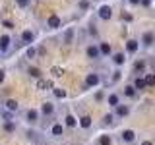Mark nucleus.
Masks as SVG:
<instances>
[{
  "mask_svg": "<svg viewBox=\"0 0 155 145\" xmlns=\"http://www.w3.org/2000/svg\"><path fill=\"white\" fill-rule=\"evenodd\" d=\"M16 2H18V4H19V6H21V8H25L27 4H29V0H16Z\"/></svg>",
  "mask_w": 155,
  "mask_h": 145,
  "instance_id": "obj_33",
  "label": "nucleus"
},
{
  "mask_svg": "<svg viewBox=\"0 0 155 145\" xmlns=\"http://www.w3.org/2000/svg\"><path fill=\"white\" fill-rule=\"evenodd\" d=\"M43 114H47V116H51L52 112H54V105H52V103H45V105H43Z\"/></svg>",
  "mask_w": 155,
  "mask_h": 145,
  "instance_id": "obj_16",
  "label": "nucleus"
},
{
  "mask_svg": "<svg viewBox=\"0 0 155 145\" xmlns=\"http://www.w3.org/2000/svg\"><path fill=\"white\" fill-rule=\"evenodd\" d=\"M142 145H151V143H149V141H143V143H142Z\"/></svg>",
  "mask_w": 155,
  "mask_h": 145,
  "instance_id": "obj_39",
  "label": "nucleus"
},
{
  "mask_svg": "<svg viewBox=\"0 0 155 145\" xmlns=\"http://www.w3.org/2000/svg\"><path fill=\"white\" fill-rule=\"evenodd\" d=\"M76 124H78V122H76V118H74L72 114H68V116H66V126H68V128H74Z\"/></svg>",
  "mask_w": 155,
  "mask_h": 145,
  "instance_id": "obj_25",
  "label": "nucleus"
},
{
  "mask_svg": "<svg viewBox=\"0 0 155 145\" xmlns=\"http://www.w3.org/2000/svg\"><path fill=\"white\" fill-rule=\"evenodd\" d=\"M122 139H124V141H134V139H136V134L132 132V130H124V132H122Z\"/></svg>",
  "mask_w": 155,
  "mask_h": 145,
  "instance_id": "obj_12",
  "label": "nucleus"
},
{
  "mask_svg": "<svg viewBox=\"0 0 155 145\" xmlns=\"http://www.w3.org/2000/svg\"><path fill=\"white\" fill-rule=\"evenodd\" d=\"M29 76L39 79V77H41V70H39V68H29Z\"/></svg>",
  "mask_w": 155,
  "mask_h": 145,
  "instance_id": "obj_27",
  "label": "nucleus"
},
{
  "mask_svg": "<svg viewBox=\"0 0 155 145\" xmlns=\"http://www.w3.org/2000/svg\"><path fill=\"white\" fill-rule=\"evenodd\" d=\"M140 4H142V6H149V4H151V0H142Z\"/></svg>",
  "mask_w": 155,
  "mask_h": 145,
  "instance_id": "obj_37",
  "label": "nucleus"
},
{
  "mask_svg": "<svg viewBox=\"0 0 155 145\" xmlns=\"http://www.w3.org/2000/svg\"><path fill=\"white\" fill-rule=\"evenodd\" d=\"M21 43L23 45H31V43H35V33L25 29V31H21Z\"/></svg>",
  "mask_w": 155,
  "mask_h": 145,
  "instance_id": "obj_3",
  "label": "nucleus"
},
{
  "mask_svg": "<svg viewBox=\"0 0 155 145\" xmlns=\"http://www.w3.org/2000/svg\"><path fill=\"white\" fill-rule=\"evenodd\" d=\"M80 126H81V128H89V126H91V118H89V116H81V118H80Z\"/></svg>",
  "mask_w": 155,
  "mask_h": 145,
  "instance_id": "obj_20",
  "label": "nucleus"
},
{
  "mask_svg": "<svg viewBox=\"0 0 155 145\" xmlns=\"http://www.w3.org/2000/svg\"><path fill=\"white\" fill-rule=\"evenodd\" d=\"M47 23H48V27H51V29H56V27H60V18H58L56 14H52V16H48Z\"/></svg>",
  "mask_w": 155,
  "mask_h": 145,
  "instance_id": "obj_7",
  "label": "nucleus"
},
{
  "mask_svg": "<svg viewBox=\"0 0 155 145\" xmlns=\"http://www.w3.org/2000/svg\"><path fill=\"white\" fill-rule=\"evenodd\" d=\"M113 141H110V135H101L99 137V145H110Z\"/></svg>",
  "mask_w": 155,
  "mask_h": 145,
  "instance_id": "obj_26",
  "label": "nucleus"
},
{
  "mask_svg": "<svg viewBox=\"0 0 155 145\" xmlns=\"http://www.w3.org/2000/svg\"><path fill=\"white\" fill-rule=\"evenodd\" d=\"M37 89H52V81H51V79H48V81L39 79V81H37Z\"/></svg>",
  "mask_w": 155,
  "mask_h": 145,
  "instance_id": "obj_14",
  "label": "nucleus"
},
{
  "mask_svg": "<svg viewBox=\"0 0 155 145\" xmlns=\"http://www.w3.org/2000/svg\"><path fill=\"white\" fill-rule=\"evenodd\" d=\"M143 68H145V62H142V60H138V62H136V66H134V70H136V72H142Z\"/></svg>",
  "mask_w": 155,
  "mask_h": 145,
  "instance_id": "obj_31",
  "label": "nucleus"
},
{
  "mask_svg": "<svg viewBox=\"0 0 155 145\" xmlns=\"http://www.w3.org/2000/svg\"><path fill=\"white\" fill-rule=\"evenodd\" d=\"M101 56V50L97 45H89L87 47V58H99Z\"/></svg>",
  "mask_w": 155,
  "mask_h": 145,
  "instance_id": "obj_6",
  "label": "nucleus"
},
{
  "mask_svg": "<svg viewBox=\"0 0 155 145\" xmlns=\"http://www.w3.org/2000/svg\"><path fill=\"white\" fill-rule=\"evenodd\" d=\"M128 112H130V108L126 105H118V106H116V116H128Z\"/></svg>",
  "mask_w": 155,
  "mask_h": 145,
  "instance_id": "obj_15",
  "label": "nucleus"
},
{
  "mask_svg": "<svg viewBox=\"0 0 155 145\" xmlns=\"http://www.w3.org/2000/svg\"><path fill=\"white\" fill-rule=\"evenodd\" d=\"M62 132H64L62 124H52V128H51V134L54 135V137H58V135H62Z\"/></svg>",
  "mask_w": 155,
  "mask_h": 145,
  "instance_id": "obj_13",
  "label": "nucleus"
},
{
  "mask_svg": "<svg viewBox=\"0 0 155 145\" xmlns=\"http://www.w3.org/2000/svg\"><path fill=\"white\" fill-rule=\"evenodd\" d=\"M10 43H12L10 35H2V37H0V50H2V52H8L10 50Z\"/></svg>",
  "mask_w": 155,
  "mask_h": 145,
  "instance_id": "obj_4",
  "label": "nucleus"
},
{
  "mask_svg": "<svg viewBox=\"0 0 155 145\" xmlns=\"http://www.w3.org/2000/svg\"><path fill=\"white\" fill-rule=\"evenodd\" d=\"M25 118H27V122H29V124H35L37 120H39V112H37L35 108H31V110H27Z\"/></svg>",
  "mask_w": 155,
  "mask_h": 145,
  "instance_id": "obj_8",
  "label": "nucleus"
},
{
  "mask_svg": "<svg viewBox=\"0 0 155 145\" xmlns=\"http://www.w3.org/2000/svg\"><path fill=\"white\" fill-rule=\"evenodd\" d=\"M37 52H39V50H37L35 47H29V48H27V58H35Z\"/></svg>",
  "mask_w": 155,
  "mask_h": 145,
  "instance_id": "obj_29",
  "label": "nucleus"
},
{
  "mask_svg": "<svg viewBox=\"0 0 155 145\" xmlns=\"http://www.w3.org/2000/svg\"><path fill=\"white\" fill-rule=\"evenodd\" d=\"M14 130H16V126H14V122H4V132L12 134Z\"/></svg>",
  "mask_w": 155,
  "mask_h": 145,
  "instance_id": "obj_28",
  "label": "nucleus"
},
{
  "mask_svg": "<svg viewBox=\"0 0 155 145\" xmlns=\"http://www.w3.org/2000/svg\"><path fill=\"white\" fill-rule=\"evenodd\" d=\"M101 83V76L95 74V72H91V74L85 76V87H95Z\"/></svg>",
  "mask_w": 155,
  "mask_h": 145,
  "instance_id": "obj_1",
  "label": "nucleus"
},
{
  "mask_svg": "<svg viewBox=\"0 0 155 145\" xmlns=\"http://www.w3.org/2000/svg\"><path fill=\"white\" fill-rule=\"evenodd\" d=\"M138 47H140V45H138V41H136V39H130V41L126 43V50H128L130 54H134V52L138 50Z\"/></svg>",
  "mask_w": 155,
  "mask_h": 145,
  "instance_id": "obj_10",
  "label": "nucleus"
},
{
  "mask_svg": "<svg viewBox=\"0 0 155 145\" xmlns=\"http://www.w3.org/2000/svg\"><path fill=\"white\" fill-rule=\"evenodd\" d=\"M4 77H6V72H4V70H0V83L4 81Z\"/></svg>",
  "mask_w": 155,
  "mask_h": 145,
  "instance_id": "obj_35",
  "label": "nucleus"
},
{
  "mask_svg": "<svg viewBox=\"0 0 155 145\" xmlns=\"http://www.w3.org/2000/svg\"><path fill=\"white\" fill-rule=\"evenodd\" d=\"M134 87H136V89H145V87H147V85H145L143 77H138V79L134 81Z\"/></svg>",
  "mask_w": 155,
  "mask_h": 145,
  "instance_id": "obj_21",
  "label": "nucleus"
},
{
  "mask_svg": "<svg viewBox=\"0 0 155 145\" xmlns=\"http://www.w3.org/2000/svg\"><path fill=\"white\" fill-rule=\"evenodd\" d=\"M80 8L81 10H87V8H89V2H87V0H81V2H80Z\"/></svg>",
  "mask_w": 155,
  "mask_h": 145,
  "instance_id": "obj_32",
  "label": "nucleus"
},
{
  "mask_svg": "<svg viewBox=\"0 0 155 145\" xmlns=\"http://www.w3.org/2000/svg\"><path fill=\"white\" fill-rule=\"evenodd\" d=\"M72 41H74V29L68 27L66 33H64V43H66V45H72Z\"/></svg>",
  "mask_w": 155,
  "mask_h": 145,
  "instance_id": "obj_11",
  "label": "nucleus"
},
{
  "mask_svg": "<svg viewBox=\"0 0 155 145\" xmlns=\"http://www.w3.org/2000/svg\"><path fill=\"white\" fill-rule=\"evenodd\" d=\"M54 91V97H58V99H66V89H60V87H56Z\"/></svg>",
  "mask_w": 155,
  "mask_h": 145,
  "instance_id": "obj_22",
  "label": "nucleus"
},
{
  "mask_svg": "<svg viewBox=\"0 0 155 145\" xmlns=\"http://www.w3.org/2000/svg\"><path fill=\"white\" fill-rule=\"evenodd\" d=\"M113 60H114V64H124V60H126V56H124V52H116V54L113 56Z\"/></svg>",
  "mask_w": 155,
  "mask_h": 145,
  "instance_id": "obj_18",
  "label": "nucleus"
},
{
  "mask_svg": "<svg viewBox=\"0 0 155 145\" xmlns=\"http://www.w3.org/2000/svg\"><path fill=\"white\" fill-rule=\"evenodd\" d=\"M143 81H145V85L151 87V85H155V76H153V74H147V76L143 77Z\"/></svg>",
  "mask_w": 155,
  "mask_h": 145,
  "instance_id": "obj_24",
  "label": "nucleus"
},
{
  "mask_svg": "<svg viewBox=\"0 0 155 145\" xmlns=\"http://www.w3.org/2000/svg\"><path fill=\"white\" fill-rule=\"evenodd\" d=\"M99 50H101V54L109 56L110 54V45H109V43H101V45H99Z\"/></svg>",
  "mask_w": 155,
  "mask_h": 145,
  "instance_id": "obj_17",
  "label": "nucleus"
},
{
  "mask_svg": "<svg viewBox=\"0 0 155 145\" xmlns=\"http://www.w3.org/2000/svg\"><path fill=\"white\" fill-rule=\"evenodd\" d=\"M110 122H113V116L107 114V116H105V124H110Z\"/></svg>",
  "mask_w": 155,
  "mask_h": 145,
  "instance_id": "obj_34",
  "label": "nucleus"
},
{
  "mask_svg": "<svg viewBox=\"0 0 155 145\" xmlns=\"http://www.w3.org/2000/svg\"><path fill=\"white\" fill-rule=\"evenodd\" d=\"M51 72H52V76H56V77H60L62 74H64V70H62V68H58V66H54Z\"/></svg>",
  "mask_w": 155,
  "mask_h": 145,
  "instance_id": "obj_30",
  "label": "nucleus"
},
{
  "mask_svg": "<svg viewBox=\"0 0 155 145\" xmlns=\"http://www.w3.org/2000/svg\"><path fill=\"white\" fill-rule=\"evenodd\" d=\"M107 101H109V105H110V106H114V108L120 105V103H118V95H114V93H113V95H109V99H107Z\"/></svg>",
  "mask_w": 155,
  "mask_h": 145,
  "instance_id": "obj_19",
  "label": "nucleus"
},
{
  "mask_svg": "<svg viewBox=\"0 0 155 145\" xmlns=\"http://www.w3.org/2000/svg\"><path fill=\"white\" fill-rule=\"evenodd\" d=\"M142 0H130V4H140Z\"/></svg>",
  "mask_w": 155,
  "mask_h": 145,
  "instance_id": "obj_38",
  "label": "nucleus"
},
{
  "mask_svg": "<svg viewBox=\"0 0 155 145\" xmlns=\"http://www.w3.org/2000/svg\"><path fill=\"white\" fill-rule=\"evenodd\" d=\"M97 14H99L101 19H110V18H113V8L107 6V4H103V6L97 10Z\"/></svg>",
  "mask_w": 155,
  "mask_h": 145,
  "instance_id": "obj_2",
  "label": "nucleus"
},
{
  "mask_svg": "<svg viewBox=\"0 0 155 145\" xmlns=\"http://www.w3.org/2000/svg\"><path fill=\"white\" fill-rule=\"evenodd\" d=\"M4 106H6V110H10V112H16V110L19 108V103L14 99H6L4 101Z\"/></svg>",
  "mask_w": 155,
  "mask_h": 145,
  "instance_id": "obj_5",
  "label": "nucleus"
},
{
  "mask_svg": "<svg viewBox=\"0 0 155 145\" xmlns=\"http://www.w3.org/2000/svg\"><path fill=\"white\" fill-rule=\"evenodd\" d=\"M153 41H155V37H153V33H149V31H145L143 35H142V43L145 47H149V45H153Z\"/></svg>",
  "mask_w": 155,
  "mask_h": 145,
  "instance_id": "obj_9",
  "label": "nucleus"
},
{
  "mask_svg": "<svg viewBox=\"0 0 155 145\" xmlns=\"http://www.w3.org/2000/svg\"><path fill=\"white\" fill-rule=\"evenodd\" d=\"M122 19H126V21H130V19H132V16H130V14H122Z\"/></svg>",
  "mask_w": 155,
  "mask_h": 145,
  "instance_id": "obj_36",
  "label": "nucleus"
},
{
  "mask_svg": "<svg viewBox=\"0 0 155 145\" xmlns=\"http://www.w3.org/2000/svg\"><path fill=\"white\" fill-rule=\"evenodd\" d=\"M124 95H126V97H134V95H136V87H134V85L124 87Z\"/></svg>",
  "mask_w": 155,
  "mask_h": 145,
  "instance_id": "obj_23",
  "label": "nucleus"
}]
</instances>
